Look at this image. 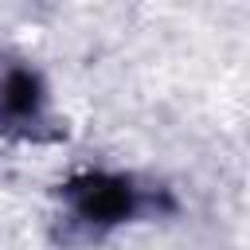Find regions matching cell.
<instances>
[{"label":"cell","mask_w":250,"mask_h":250,"mask_svg":"<svg viewBox=\"0 0 250 250\" xmlns=\"http://www.w3.org/2000/svg\"><path fill=\"white\" fill-rule=\"evenodd\" d=\"M35 102H39V86H35L31 74H12V78L4 82V98H0V105H4L8 113H31Z\"/></svg>","instance_id":"obj_2"},{"label":"cell","mask_w":250,"mask_h":250,"mask_svg":"<svg viewBox=\"0 0 250 250\" xmlns=\"http://www.w3.org/2000/svg\"><path fill=\"white\" fill-rule=\"evenodd\" d=\"M78 207L86 219H121L129 211V188L121 180H86L78 188Z\"/></svg>","instance_id":"obj_1"}]
</instances>
